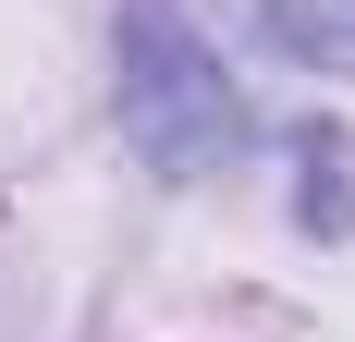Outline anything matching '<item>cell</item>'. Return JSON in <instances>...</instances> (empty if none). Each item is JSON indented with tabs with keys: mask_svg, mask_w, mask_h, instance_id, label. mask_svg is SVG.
<instances>
[{
	"mask_svg": "<svg viewBox=\"0 0 355 342\" xmlns=\"http://www.w3.org/2000/svg\"><path fill=\"white\" fill-rule=\"evenodd\" d=\"M233 123L245 110H233L220 62L196 49V25H184L172 0H123V135L159 171H209L233 147Z\"/></svg>",
	"mask_w": 355,
	"mask_h": 342,
	"instance_id": "6da1fadb",
	"label": "cell"
},
{
	"mask_svg": "<svg viewBox=\"0 0 355 342\" xmlns=\"http://www.w3.org/2000/svg\"><path fill=\"white\" fill-rule=\"evenodd\" d=\"M270 25L294 49H355V0H270Z\"/></svg>",
	"mask_w": 355,
	"mask_h": 342,
	"instance_id": "7a4b0ae2",
	"label": "cell"
}]
</instances>
